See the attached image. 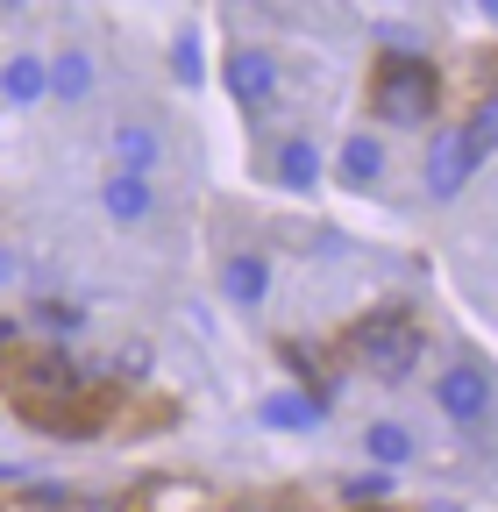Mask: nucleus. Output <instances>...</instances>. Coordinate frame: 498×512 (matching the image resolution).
Listing matches in <instances>:
<instances>
[{
    "label": "nucleus",
    "mask_w": 498,
    "mask_h": 512,
    "mask_svg": "<svg viewBox=\"0 0 498 512\" xmlns=\"http://www.w3.org/2000/svg\"><path fill=\"white\" fill-rule=\"evenodd\" d=\"M370 114L385 128H427L442 114V72H434L427 57H413V50L385 57L378 79H370Z\"/></svg>",
    "instance_id": "nucleus-1"
},
{
    "label": "nucleus",
    "mask_w": 498,
    "mask_h": 512,
    "mask_svg": "<svg viewBox=\"0 0 498 512\" xmlns=\"http://www.w3.org/2000/svg\"><path fill=\"white\" fill-rule=\"evenodd\" d=\"M420 342H427V335L413 328V320H392V313H385V320H370V328L356 335V356H363V370H370V377L399 384V377L420 363Z\"/></svg>",
    "instance_id": "nucleus-2"
},
{
    "label": "nucleus",
    "mask_w": 498,
    "mask_h": 512,
    "mask_svg": "<svg viewBox=\"0 0 498 512\" xmlns=\"http://www.w3.org/2000/svg\"><path fill=\"white\" fill-rule=\"evenodd\" d=\"M434 406H442V420H456V427H477L491 413V377L477 363H449L434 377Z\"/></svg>",
    "instance_id": "nucleus-3"
},
{
    "label": "nucleus",
    "mask_w": 498,
    "mask_h": 512,
    "mask_svg": "<svg viewBox=\"0 0 498 512\" xmlns=\"http://www.w3.org/2000/svg\"><path fill=\"white\" fill-rule=\"evenodd\" d=\"M470 171H484L470 136H463V128H434V143H427V192H434V200H456V192L470 185Z\"/></svg>",
    "instance_id": "nucleus-4"
},
{
    "label": "nucleus",
    "mask_w": 498,
    "mask_h": 512,
    "mask_svg": "<svg viewBox=\"0 0 498 512\" xmlns=\"http://www.w3.org/2000/svg\"><path fill=\"white\" fill-rule=\"evenodd\" d=\"M228 93H235L242 107H271V93H278V57L257 50V43L228 50Z\"/></svg>",
    "instance_id": "nucleus-5"
},
{
    "label": "nucleus",
    "mask_w": 498,
    "mask_h": 512,
    "mask_svg": "<svg viewBox=\"0 0 498 512\" xmlns=\"http://www.w3.org/2000/svg\"><path fill=\"white\" fill-rule=\"evenodd\" d=\"M100 207H107L114 228H143V221L157 214V185H150V178H129V171H107Z\"/></svg>",
    "instance_id": "nucleus-6"
},
{
    "label": "nucleus",
    "mask_w": 498,
    "mask_h": 512,
    "mask_svg": "<svg viewBox=\"0 0 498 512\" xmlns=\"http://www.w3.org/2000/svg\"><path fill=\"white\" fill-rule=\"evenodd\" d=\"M157 164H164V128H157V121H121V128H114V171L150 178Z\"/></svg>",
    "instance_id": "nucleus-7"
},
{
    "label": "nucleus",
    "mask_w": 498,
    "mask_h": 512,
    "mask_svg": "<svg viewBox=\"0 0 498 512\" xmlns=\"http://www.w3.org/2000/svg\"><path fill=\"white\" fill-rule=\"evenodd\" d=\"M0 100H8V107H36V100H50V57L15 50L8 64H0Z\"/></svg>",
    "instance_id": "nucleus-8"
},
{
    "label": "nucleus",
    "mask_w": 498,
    "mask_h": 512,
    "mask_svg": "<svg viewBox=\"0 0 498 512\" xmlns=\"http://www.w3.org/2000/svg\"><path fill=\"white\" fill-rule=\"evenodd\" d=\"M221 292H228L235 306H264V292H271V256H257V249L228 256V264H221Z\"/></svg>",
    "instance_id": "nucleus-9"
},
{
    "label": "nucleus",
    "mask_w": 498,
    "mask_h": 512,
    "mask_svg": "<svg viewBox=\"0 0 498 512\" xmlns=\"http://www.w3.org/2000/svg\"><path fill=\"white\" fill-rule=\"evenodd\" d=\"M93 50H57L50 57V100H65V107H79V100H93Z\"/></svg>",
    "instance_id": "nucleus-10"
},
{
    "label": "nucleus",
    "mask_w": 498,
    "mask_h": 512,
    "mask_svg": "<svg viewBox=\"0 0 498 512\" xmlns=\"http://www.w3.org/2000/svg\"><path fill=\"white\" fill-rule=\"evenodd\" d=\"M278 185H292V192H314V185H321V143H306V136L278 143Z\"/></svg>",
    "instance_id": "nucleus-11"
},
{
    "label": "nucleus",
    "mask_w": 498,
    "mask_h": 512,
    "mask_svg": "<svg viewBox=\"0 0 498 512\" xmlns=\"http://www.w3.org/2000/svg\"><path fill=\"white\" fill-rule=\"evenodd\" d=\"M335 164H342V178L363 192V185H378V178H385V143H378V136H349Z\"/></svg>",
    "instance_id": "nucleus-12"
},
{
    "label": "nucleus",
    "mask_w": 498,
    "mask_h": 512,
    "mask_svg": "<svg viewBox=\"0 0 498 512\" xmlns=\"http://www.w3.org/2000/svg\"><path fill=\"white\" fill-rule=\"evenodd\" d=\"M363 456L378 463V470H399V463L413 456V434H406L399 420H370V427H363Z\"/></svg>",
    "instance_id": "nucleus-13"
},
{
    "label": "nucleus",
    "mask_w": 498,
    "mask_h": 512,
    "mask_svg": "<svg viewBox=\"0 0 498 512\" xmlns=\"http://www.w3.org/2000/svg\"><path fill=\"white\" fill-rule=\"evenodd\" d=\"M321 413H328L321 392H278V399H264V427H314Z\"/></svg>",
    "instance_id": "nucleus-14"
},
{
    "label": "nucleus",
    "mask_w": 498,
    "mask_h": 512,
    "mask_svg": "<svg viewBox=\"0 0 498 512\" xmlns=\"http://www.w3.org/2000/svg\"><path fill=\"white\" fill-rule=\"evenodd\" d=\"M342 498H349V505H378V498H392V470H363V477H349Z\"/></svg>",
    "instance_id": "nucleus-15"
},
{
    "label": "nucleus",
    "mask_w": 498,
    "mask_h": 512,
    "mask_svg": "<svg viewBox=\"0 0 498 512\" xmlns=\"http://www.w3.org/2000/svg\"><path fill=\"white\" fill-rule=\"evenodd\" d=\"M463 136H470V150H477V164H484V157L498 150V93L484 100V114H477V121L463 128Z\"/></svg>",
    "instance_id": "nucleus-16"
},
{
    "label": "nucleus",
    "mask_w": 498,
    "mask_h": 512,
    "mask_svg": "<svg viewBox=\"0 0 498 512\" xmlns=\"http://www.w3.org/2000/svg\"><path fill=\"white\" fill-rule=\"evenodd\" d=\"M178 79H185V86H193V79H200V36H193V29H185V36H178Z\"/></svg>",
    "instance_id": "nucleus-17"
},
{
    "label": "nucleus",
    "mask_w": 498,
    "mask_h": 512,
    "mask_svg": "<svg viewBox=\"0 0 498 512\" xmlns=\"http://www.w3.org/2000/svg\"><path fill=\"white\" fill-rule=\"evenodd\" d=\"M36 320H43V328H57V335H72V328H79V313H72V306H36Z\"/></svg>",
    "instance_id": "nucleus-18"
},
{
    "label": "nucleus",
    "mask_w": 498,
    "mask_h": 512,
    "mask_svg": "<svg viewBox=\"0 0 498 512\" xmlns=\"http://www.w3.org/2000/svg\"><path fill=\"white\" fill-rule=\"evenodd\" d=\"M8 278H15V256H8V249H0V285H8Z\"/></svg>",
    "instance_id": "nucleus-19"
},
{
    "label": "nucleus",
    "mask_w": 498,
    "mask_h": 512,
    "mask_svg": "<svg viewBox=\"0 0 498 512\" xmlns=\"http://www.w3.org/2000/svg\"><path fill=\"white\" fill-rule=\"evenodd\" d=\"M8 342H15V320H0V349H8Z\"/></svg>",
    "instance_id": "nucleus-20"
}]
</instances>
